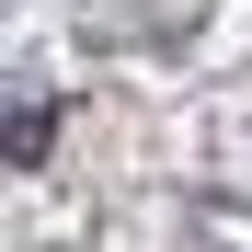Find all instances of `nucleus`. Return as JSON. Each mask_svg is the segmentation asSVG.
Instances as JSON below:
<instances>
[{
  "label": "nucleus",
  "instance_id": "obj_1",
  "mask_svg": "<svg viewBox=\"0 0 252 252\" xmlns=\"http://www.w3.org/2000/svg\"><path fill=\"white\" fill-rule=\"evenodd\" d=\"M46 126H58L46 103H0V149H12V160H34V149H46Z\"/></svg>",
  "mask_w": 252,
  "mask_h": 252
}]
</instances>
